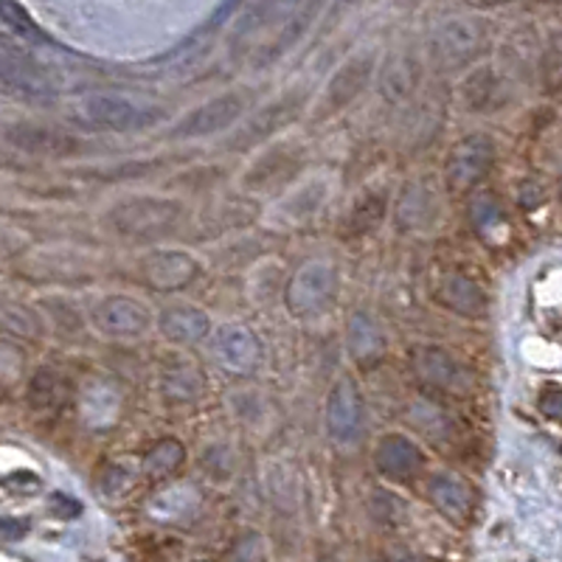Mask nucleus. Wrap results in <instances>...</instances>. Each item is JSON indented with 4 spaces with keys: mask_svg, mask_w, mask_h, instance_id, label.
Masks as SVG:
<instances>
[{
    "mask_svg": "<svg viewBox=\"0 0 562 562\" xmlns=\"http://www.w3.org/2000/svg\"><path fill=\"white\" fill-rule=\"evenodd\" d=\"M338 295V273L324 259H313V262L301 265L288 281L284 290V304H288L290 315L301 321L321 318L326 310L335 304Z\"/></svg>",
    "mask_w": 562,
    "mask_h": 562,
    "instance_id": "423d86ee",
    "label": "nucleus"
},
{
    "mask_svg": "<svg viewBox=\"0 0 562 562\" xmlns=\"http://www.w3.org/2000/svg\"><path fill=\"white\" fill-rule=\"evenodd\" d=\"M470 217H473V228L479 231L481 239L501 243V239L509 234V223H506L504 205H501L495 198H490V194H484V198L475 200L473 211H470Z\"/></svg>",
    "mask_w": 562,
    "mask_h": 562,
    "instance_id": "bb28decb",
    "label": "nucleus"
},
{
    "mask_svg": "<svg viewBox=\"0 0 562 562\" xmlns=\"http://www.w3.org/2000/svg\"><path fill=\"white\" fill-rule=\"evenodd\" d=\"M428 498L450 524L464 526L475 512V492L464 479L450 473L434 475L428 484Z\"/></svg>",
    "mask_w": 562,
    "mask_h": 562,
    "instance_id": "6ab92c4d",
    "label": "nucleus"
},
{
    "mask_svg": "<svg viewBox=\"0 0 562 562\" xmlns=\"http://www.w3.org/2000/svg\"><path fill=\"white\" fill-rule=\"evenodd\" d=\"M0 335H9V338L20 340H34L43 335V324H40L37 315L29 307H23V304L0 301Z\"/></svg>",
    "mask_w": 562,
    "mask_h": 562,
    "instance_id": "cd10ccee",
    "label": "nucleus"
},
{
    "mask_svg": "<svg viewBox=\"0 0 562 562\" xmlns=\"http://www.w3.org/2000/svg\"><path fill=\"white\" fill-rule=\"evenodd\" d=\"M385 205H389V198H385L383 192H366L363 198L355 203V209H351V231H355V234H369V231L378 228L385 217Z\"/></svg>",
    "mask_w": 562,
    "mask_h": 562,
    "instance_id": "c756f323",
    "label": "nucleus"
},
{
    "mask_svg": "<svg viewBox=\"0 0 562 562\" xmlns=\"http://www.w3.org/2000/svg\"><path fill=\"white\" fill-rule=\"evenodd\" d=\"M0 34L12 40H43V32L32 20L26 9L14 3V0H0Z\"/></svg>",
    "mask_w": 562,
    "mask_h": 562,
    "instance_id": "c85d7f7f",
    "label": "nucleus"
},
{
    "mask_svg": "<svg viewBox=\"0 0 562 562\" xmlns=\"http://www.w3.org/2000/svg\"><path fill=\"white\" fill-rule=\"evenodd\" d=\"M20 250H23V237H20L18 231L0 225V262H7L12 256H18Z\"/></svg>",
    "mask_w": 562,
    "mask_h": 562,
    "instance_id": "2f4dec72",
    "label": "nucleus"
},
{
    "mask_svg": "<svg viewBox=\"0 0 562 562\" xmlns=\"http://www.w3.org/2000/svg\"><path fill=\"white\" fill-rule=\"evenodd\" d=\"M29 531V524L23 520H7V524H0V535L3 537H23Z\"/></svg>",
    "mask_w": 562,
    "mask_h": 562,
    "instance_id": "f704fd0d",
    "label": "nucleus"
},
{
    "mask_svg": "<svg viewBox=\"0 0 562 562\" xmlns=\"http://www.w3.org/2000/svg\"><path fill=\"white\" fill-rule=\"evenodd\" d=\"M371 74H374V57L371 54H358V57L346 59L335 77L329 79L324 90V99L318 104L321 119H329V115L340 113V110L349 108L355 99L366 90V85L371 82Z\"/></svg>",
    "mask_w": 562,
    "mask_h": 562,
    "instance_id": "f8f14e48",
    "label": "nucleus"
},
{
    "mask_svg": "<svg viewBox=\"0 0 562 562\" xmlns=\"http://www.w3.org/2000/svg\"><path fill=\"white\" fill-rule=\"evenodd\" d=\"M164 119V108L149 99H133L124 93H93L79 99L74 108V122L85 130L102 133H135L147 130Z\"/></svg>",
    "mask_w": 562,
    "mask_h": 562,
    "instance_id": "f257e3e1",
    "label": "nucleus"
},
{
    "mask_svg": "<svg viewBox=\"0 0 562 562\" xmlns=\"http://www.w3.org/2000/svg\"><path fill=\"white\" fill-rule=\"evenodd\" d=\"M543 79L549 82V88L557 93V88H560V52H557V48H551L549 63L543 59Z\"/></svg>",
    "mask_w": 562,
    "mask_h": 562,
    "instance_id": "72a5a7b5",
    "label": "nucleus"
},
{
    "mask_svg": "<svg viewBox=\"0 0 562 562\" xmlns=\"http://www.w3.org/2000/svg\"><path fill=\"white\" fill-rule=\"evenodd\" d=\"M281 3H288V7H295V3H301V0H281Z\"/></svg>",
    "mask_w": 562,
    "mask_h": 562,
    "instance_id": "58836bf2",
    "label": "nucleus"
},
{
    "mask_svg": "<svg viewBox=\"0 0 562 562\" xmlns=\"http://www.w3.org/2000/svg\"><path fill=\"white\" fill-rule=\"evenodd\" d=\"M461 99L467 110H495L504 104L506 85L492 68H479L461 82Z\"/></svg>",
    "mask_w": 562,
    "mask_h": 562,
    "instance_id": "b1692460",
    "label": "nucleus"
},
{
    "mask_svg": "<svg viewBox=\"0 0 562 562\" xmlns=\"http://www.w3.org/2000/svg\"><path fill=\"white\" fill-rule=\"evenodd\" d=\"M68 380L57 369L45 366V369H40L34 374L32 385H29V403H32L34 411H43V414L59 411L65 405V400H68Z\"/></svg>",
    "mask_w": 562,
    "mask_h": 562,
    "instance_id": "393cba45",
    "label": "nucleus"
},
{
    "mask_svg": "<svg viewBox=\"0 0 562 562\" xmlns=\"http://www.w3.org/2000/svg\"><path fill=\"white\" fill-rule=\"evenodd\" d=\"M490 48V26L481 18H453L430 37V59L439 70H461Z\"/></svg>",
    "mask_w": 562,
    "mask_h": 562,
    "instance_id": "7ed1b4c3",
    "label": "nucleus"
},
{
    "mask_svg": "<svg viewBox=\"0 0 562 562\" xmlns=\"http://www.w3.org/2000/svg\"><path fill=\"white\" fill-rule=\"evenodd\" d=\"M374 464H378L380 475L391 481H408L416 479L425 467V453L414 439L400 434H391L378 441L374 448Z\"/></svg>",
    "mask_w": 562,
    "mask_h": 562,
    "instance_id": "f3484780",
    "label": "nucleus"
},
{
    "mask_svg": "<svg viewBox=\"0 0 562 562\" xmlns=\"http://www.w3.org/2000/svg\"><path fill=\"white\" fill-rule=\"evenodd\" d=\"M436 304L464 318H484L490 310V295L479 281L464 273H445L434 288Z\"/></svg>",
    "mask_w": 562,
    "mask_h": 562,
    "instance_id": "dca6fc26",
    "label": "nucleus"
},
{
    "mask_svg": "<svg viewBox=\"0 0 562 562\" xmlns=\"http://www.w3.org/2000/svg\"><path fill=\"white\" fill-rule=\"evenodd\" d=\"M411 371H414L416 383L436 396L464 400L475 389L473 371L441 346H416L411 351Z\"/></svg>",
    "mask_w": 562,
    "mask_h": 562,
    "instance_id": "39448f33",
    "label": "nucleus"
},
{
    "mask_svg": "<svg viewBox=\"0 0 562 562\" xmlns=\"http://www.w3.org/2000/svg\"><path fill=\"white\" fill-rule=\"evenodd\" d=\"M158 329L169 344L194 346L203 344L211 335V318L205 310L192 307V304H175L160 313Z\"/></svg>",
    "mask_w": 562,
    "mask_h": 562,
    "instance_id": "412c9836",
    "label": "nucleus"
},
{
    "mask_svg": "<svg viewBox=\"0 0 562 562\" xmlns=\"http://www.w3.org/2000/svg\"><path fill=\"white\" fill-rule=\"evenodd\" d=\"M301 110H304V97H299V93H290V97L279 99L276 104H268V108L259 110V113L234 135V144H231V147L248 149L254 147V144H262V140L273 138L276 133H281V130L290 127V124L299 119Z\"/></svg>",
    "mask_w": 562,
    "mask_h": 562,
    "instance_id": "2eb2a0df",
    "label": "nucleus"
},
{
    "mask_svg": "<svg viewBox=\"0 0 562 562\" xmlns=\"http://www.w3.org/2000/svg\"><path fill=\"white\" fill-rule=\"evenodd\" d=\"M7 140L12 147L43 155V158H65V155H74L79 149L74 135L57 127H45V124H18V127L9 130Z\"/></svg>",
    "mask_w": 562,
    "mask_h": 562,
    "instance_id": "aec40b11",
    "label": "nucleus"
},
{
    "mask_svg": "<svg viewBox=\"0 0 562 562\" xmlns=\"http://www.w3.org/2000/svg\"><path fill=\"white\" fill-rule=\"evenodd\" d=\"M346 349L360 369H374L389 355V338L369 313H355L346 324Z\"/></svg>",
    "mask_w": 562,
    "mask_h": 562,
    "instance_id": "a211bd4d",
    "label": "nucleus"
},
{
    "mask_svg": "<svg viewBox=\"0 0 562 562\" xmlns=\"http://www.w3.org/2000/svg\"><path fill=\"white\" fill-rule=\"evenodd\" d=\"M363 396H360L355 380L340 378L326 396V430L338 445L358 441L363 430Z\"/></svg>",
    "mask_w": 562,
    "mask_h": 562,
    "instance_id": "9b49d317",
    "label": "nucleus"
},
{
    "mask_svg": "<svg viewBox=\"0 0 562 562\" xmlns=\"http://www.w3.org/2000/svg\"><path fill=\"white\" fill-rule=\"evenodd\" d=\"M205 391V374L194 363H186V360H178V363L167 366L164 374H160V394L167 396L169 403L186 405L200 400V394Z\"/></svg>",
    "mask_w": 562,
    "mask_h": 562,
    "instance_id": "5701e85b",
    "label": "nucleus"
},
{
    "mask_svg": "<svg viewBox=\"0 0 562 562\" xmlns=\"http://www.w3.org/2000/svg\"><path fill=\"white\" fill-rule=\"evenodd\" d=\"M540 411H543L551 422L560 419L562 403H560V389H557V385H551V389L540 396Z\"/></svg>",
    "mask_w": 562,
    "mask_h": 562,
    "instance_id": "473e14b6",
    "label": "nucleus"
},
{
    "mask_svg": "<svg viewBox=\"0 0 562 562\" xmlns=\"http://www.w3.org/2000/svg\"><path fill=\"white\" fill-rule=\"evenodd\" d=\"M228 562H268L265 537L256 531H245L243 537H237V543L231 546Z\"/></svg>",
    "mask_w": 562,
    "mask_h": 562,
    "instance_id": "7c9ffc66",
    "label": "nucleus"
},
{
    "mask_svg": "<svg viewBox=\"0 0 562 562\" xmlns=\"http://www.w3.org/2000/svg\"><path fill=\"white\" fill-rule=\"evenodd\" d=\"M0 93L26 104H48L57 99V79L26 52L0 40Z\"/></svg>",
    "mask_w": 562,
    "mask_h": 562,
    "instance_id": "20e7f679",
    "label": "nucleus"
},
{
    "mask_svg": "<svg viewBox=\"0 0 562 562\" xmlns=\"http://www.w3.org/2000/svg\"><path fill=\"white\" fill-rule=\"evenodd\" d=\"M245 113V99L239 93H223V97L211 99V102L200 104L192 113L186 115L183 122L175 127L172 135L178 138H203V135H214L228 130Z\"/></svg>",
    "mask_w": 562,
    "mask_h": 562,
    "instance_id": "4468645a",
    "label": "nucleus"
},
{
    "mask_svg": "<svg viewBox=\"0 0 562 562\" xmlns=\"http://www.w3.org/2000/svg\"><path fill=\"white\" fill-rule=\"evenodd\" d=\"M400 562H428V560H422V557H405V560H400Z\"/></svg>",
    "mask_w": 562,
    "mask_h": 562,
    "instance_id": "e433bc0d",
    "label": "nucleus"
},
{
    "mask_svg": "<svg viewBox=\"0 0 562 562\" xmlns=\"http://www.w3.org/2000/svg\"><path fill=\"white\" fill-rule=\"evenodd\" d=\"M301 167H304V149L295 144H276L248 169L245 186L254 192H273L279 186H288L301 172Z\"/></svg>",
    "mask_w": 562,
    "mask_h": 562,
    "instance_id": "ddd939ff",
    "label": "nucleus"
},
{
    "mask_svg": "<svg viewBox=\"0 0 562 562\" xmlns=\"http://www.w3.org/2000/svg\"><path fill=\"white\" fill-rule=\"evenodd\" d=\"M90 321L108 338H138L153 326V315L130 295H108L93 307Z\"/></svg>",
    "mask_w": 562,
    "mask_h": 562,
    "instance_id": "9d476101",
    "label": "nucleus"
},
{
    "mask_svg": "<svg viewBox=\"0 0 562 562\" xmlns=\"http://www.w3.org/2000/svg\"><path fill=\"white\" fill-rule=\"evenodd\" d=\"M467 3L475 9H492V7H506V3H512V0H467Z\"/></svg>",
    "mask_w": 562,
    "mask_h": 562,
    "instance_id": "c9c22d12",
    "label": "nucleus"
},
{
    "mask_svg": "<svg viewBox=\"0 0 562 562\" xmlns=\"http://www.w3.org/2000/svg\"><path fill=\"white\" fill-rule=\"evenodd\" d=\"M419 59L411 52H394L380 68V93L389 104H405L419 88Z\"/></svg>",
    "mask_w": 562,
    "mask_h": 562,
    "instance_id": "4be33fe9",
    "label": "nucleus"
},
{
    "mask_svg": "<svg viewBox=\"0 0 562 562\" xmlns=\"http://www.w3.org/2000/svg\"><path fill=\"white\" fill-rule=\"evenodd\" d=\"M183 217V205L169 198H127L115 203L104 217V225L115 237L133 239V243H149L175 228Z\"/></svg>",
    "mask_w": 562,
    "mask_h": 562,
    "instance_id": "f03ea898",
    "label": "nucleus"
},
{
    "mask_svg": "<svg viewBox=\"0 0 562 562\" xmlns=\"http://www.w3.org/2000/svg\"><path fill=\"white\" fill-rule=\"evenodd\" d=\"M0 164H9V155L3 153V147H0Z\"/></svg>",
    "mask_w": 562,
    "mask_h": 562,
    "instance_id": "4c0bfd02",
    "label": "nucleus"
},
{
    "mask_svg": "<svg viewBox=\"0 0 562 562\" xmlns=\"http://www.w3.org/2000/svg\"><path fill=\"white\" fill-rule=\"evenodd\" d=\"M200 276V265L186 250H155L138 262V281L155 293H178Z\"/></svg>",
    "mask_w": 562,
    "mask_h": 562,
    "instance_id": "1a4fd4ad",
    "label": "nucleus"
},
{
    "mask_svg": "<svg viewBox=\"0 0 562 562\" xmlns=\"http://www.w3.org/2000/svg\"><path fill=\"white\" fill-rule=\"evenodd\" d=\"M495 144L490 135H464L459 144L445 158V186L453 198H467L473 194L486 178H490L492 167H495Z\"/></svg>",
    "mask_w": 562,
    "mask_h": 562,
    "instance_id": "0eeeda50",
    "label": "nucleus"
},
{
    "mask_svg": "<svg viewBox=\"0 0 562 562\" xmlns=\"http://www.w3.org/2000/svg\"><path fill=\"white\" fill-rule=\"evenodd\" d=\"M211 358L228 374L248 378L262 366V340L245 324H225L211 338Z\"/></svg>",
    "mask_w": 562,
    "mask_h": 562,
    "instance_id": "6e6552de",
    "label": "nucleus"
},
{
    "mask_svg": "<svg viewBox=\"0 0 562 562\" xmlns=\"http://www.w3.org/2000/svg\"><path fill=\"white\" fill-rule=\"evenodd\" d=\"M186 459V448L180 445L178 439H160L158 445L147 450L144 461H140V473L144 479L149 481H160V479H169V475L183 464Z\"/></svg>",
    "mask_w": 562,
    "mask_h": 562,
    "instance_id": "a878e982",
    "label": "nucleus"
}]
</instances>
